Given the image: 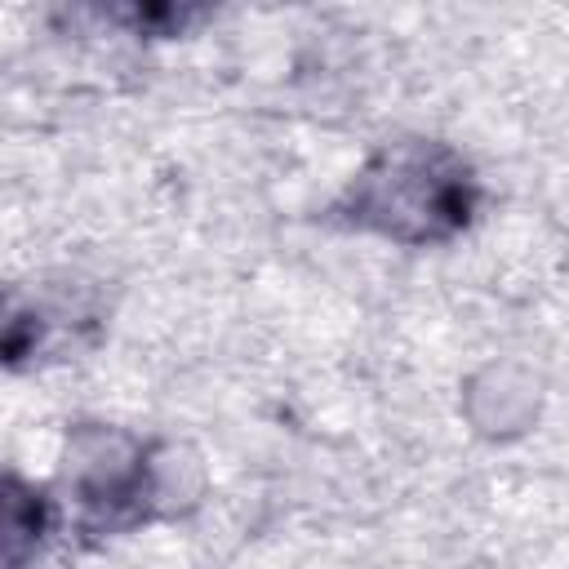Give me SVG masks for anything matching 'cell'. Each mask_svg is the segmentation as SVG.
I'll return each instance as SVG.
<instances>
[{
  "label": "cell",
  "mask_w": 569,
  "mask_h": 569,
  "mask_svg": "<svg viewBox=\"0 0 569 569\" xmlns=\"http://www.w3.org/2000/svg\"><path fill=\"white\" fill-rule=\"evenodd\" d=\"M476 209V169L453 147L431 138H400L373 151L333 204L338 222L409 249L462 236Z\"/></svg>",
  "instance_id": "obj_1"
},
{
  "label": "cell",
  "mask_w": 569,
  "mask_h": 569,
  "mask_svg": "<svg viewBox=\"0 0 569 569\" xmlns=\"http://www.w3.org/2000/svg\"><path fill=\"white\" fill-rule=\"evenodd\" d=\"M62 493L76 507V529L111 538L147 525L160 502L156 449L120 427H76L62 462Z\"/></svg>",
  "instance_id": "obj_2"
},
{
  "label": "cell",
  "mask_w": 569,
  "mask_h": 569,
  "mask_svg": "<svg viewBox=\"0 0 569 569\" xmlns=\"http://www.w3.org/2000/svg\"><path fill=\"white\" fill-rule=\"evenodd\" d=\"M58 525V498L9 471L4 480V569H27Z\"/></svg>",
  "instance_id": "obj_3"
}]
</instances>
